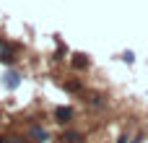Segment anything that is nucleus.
<instances>
[{
  "label": "nucleus",
  "mask_w": 148,
  "mask_h": 143,
  "mask_svg": "<svg viewBox=\"0 0 148 143\" xmlns=\"http://www.w3.org/2000/svg\"><path fill=\"white\" fill-rule=\"evenodd\" d=\"M62 141H68V143H78V141H81V135H78V133H65V135H62Z\"/></svg>",
  "instance_id": "obj_3"
},
{
  "label": "nucleus",
  "mask_w": 148,
  "mask_h": 143,
  "mask_svg": "<svg viewBox=\"0 0 148 143\" xmlns=\"http://www.w3.org/2000/svg\"><path fill=\"white\" fill-rule=\"evenodd\" d=\"M0 60H5V63H10V55H8V44L0 39Z\"/></svg>",
  "instance_id": "obj_2"
},
{
  "label": "nucleus",
  "mask_w": 148,
  "mask_h": 143,
  "mask_svg": "<svg viewBox=\"0 0 148 143\" xmlns=\"http://www.w3.org/2000/svg\"><path fill=\"white\" fill-rule=\"evenodd\" d=\"M70 117H73V112H70V109H57V120H60V122H68Z\"/></svg>",
  "instance_id": "obj_1"
}]
</instances>
